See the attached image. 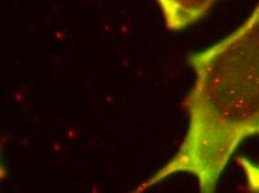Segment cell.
Listing matches in <instances>:
<instances>
[{
  "instance_id": "6da1fadb",
  "label": "cell",
  "mask_w": 259,
  "mask_h": 193,
  "mask_svg": "<svg viewBox=\"0 0 259 193\" xmlns=\"http://www.w3.org/2000/svg\"><path fill=\"white\" fill-rule=\"evenodd\" d=\"M189 65L194 82L182 102L188 116L185 137L137 192L187 174L200 192L212 193L238 148L259 138V0L234 31L191 54Z\"/></svg>"
},
{
  "instance_id": "7a4b0ae2",
  "label": "cell",
  "mask_w": 259,
  "mask_h": 193,
  "mask_svg": "<svg viewBox=\"0 0 259 193\" xmlns=\"http://www.w3.org/2000/svg\"><path fill=\"white\" fill-rule=\"evenodd\" d=\"M166 28L186 29L202 19L218 0H155Z\"/></svg>"
}]
</instances>
